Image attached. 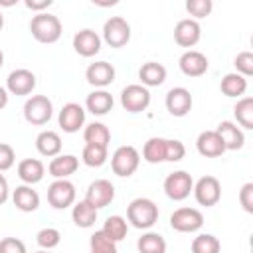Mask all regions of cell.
<instances>
[{
    "instance_id": "e0dca14e",
    "label": "cell",
    "mask_w": 253,
    "mask_h": 253,
    "mask_svg": "<svg viewBox=\"0 0 253 253\" xmlns=\"http://www.w3.org/2000/svg\"><path fill=\"white\" fill-rule=\"evenodd\" d=\"M73 49L81 55V57H93L101 51V38L97 32L85 28V30H79L75 36H73Z\"/></svg>"
},
{
    "instance_id": "d590c367",
    "label": "cell",
    "mask_w": 253,
    "mask_h": 253,
    "mask_svg": "<svg viewBox=\"0 0 253 253\" xmlns=\"http://www.w3.org/2000/svg\"><path fill=\"white\" fill-rule=\"evenodd\" d=\"M89 253H119L117 251V243L111 241L101 229L95 231L89 239Z\"/></svg>"
},
{
    "instance_id": "8992f818",
    "label": "cell",
    "mask_w": 253,
    "mask_h": 253,
    "mask_svg": "<svg viewBox=\"0 0 253 253\" xmlns=\"http://www.w3.org/2000/svg\"><path fill=\"white\" fill-rule=\"evenodd\" d=\"M192 190H194V180L186 170H176L168 174L164 180V194L174 202L186 200L192 194Z\"/></svg>"
},
{
    "instance_id": "7a4b0ae2",
    "label": "cell",
    "mask_w": 253,
    "mask_h": 253,
    "mask_svg": "<svg viewBox=\"0 0 253 253\" xmlns=\"http://www.w3.org/2000/svg\"><path fill=\"white\" fill-rule=\"evenodd\" d=\"M30 32H32V36L40 43H55L61 38L63 26H61V22H59L57 16L47 14V12H40V14H36L32 18Z\"/></svg>"
},
{
    "instance_id": "9c48e42d",
    "label": "cell",
    "mask_w": 253,
    "mask_h": 253,
    "mask_svg": "<svg viewBox=\"0 0 253 253\" xmlns=\"http://www.w3.org/2000/svg\"><path fill=\"white\" fill-rule=\"evenodd\" d=\"M194 198L200 206L211 208L219 202L221 198V184L215 176H202L196 184H194Z\"/></svg>"
},
{
    "instance_id": "f6af8a7d",
    "label": "cell",
    "mask_w": 253,
    "mask_h": 253,
    "mask_svg": "<svg viewBox=\"0 0 253 253\" xmlns=\"http://www.w3.org/2000/svg\"><path fill=\"white\" fill-rule=\"evenodd\" d=\"M8 196H10V188H8V180L4 178V174H0V206H2V204H6V200H8Z\"/></svg>"
},
{
    "instance_id": "7c38bea8",
    "label": "cell",
    "mask_w": 253,
    "mask_h": 253,
    "mask_svg": "<svg viewBox=\"0 0 253 253\" xmlns=\"http://www.w3.org/2000/svg\"><path fill=\"white\" fill-rule=\"evenodd\" d=\"M164 103H166V111L172 117H186L192 111L194 99H192V93L186 87H172L166 93Z\"/></svg>"
},
{
    "instance_id": "f1b7e54d",
    "label": "cell",
    "mask_w": 253,
    "mask_h": 253,
    "mask_svg": "<svg viewBox=\"0 0 253 253\" xmlns=\"http://www.w3.org/2000/svg\"><path fill=\"white\" fill-rule=\"evenodd\" d=\"M142 158L150 164H160L166 160V138L152 136L142 146Z\"/></svg>"
},
{
    "instance_id": "30bf717a",
    "label": "cell",
    "mask_w": 253,
    "mask_h": 253,
    "mask_svg": "<svg viewBox=\"0 0 253 253\" xmlns=\"http://www.w3.org/2000/svg\"><path fill=\"white\" fill-rule=\"evenodd\" d=\"M47 202L53 210H65L75 202V186L69 180H53L47 188Z\"/></svg>"
},
{
    "instance_id": "8d00e7d4",
    "label": "cell",
    "mask_w": 253,
    "mask_h": 253,
    "mask_svg": "<svg viewBox=\"0 0 253 253\" xmlns=\"http://www.w3.org/2000/svg\"><path fill=\"white\" fill-rule=\"evenodd\" d=\"M36 241H38V245H40L42 249L51 251L53 247L59 245V241H61V233H59L55 227H43V229L38 231Z\"/></svg>"
},
{
    "instance_id": "2e32d148",
    "label": "cell",
    "mask_w": 253,
    "mask_h": 253,
    "mask_svg": "<svg viewBox=\"0 0 253 253\" xmlns=\"http://www.w3.org/2000/svg\"><path fill=\"white\" fill-rule=\"evenodd\" d=\"M178 65L186 77H200L208 71V57L198 49H188L180 55Z\"/></svg>"
},
{
    "instance_id": "7dc6e473",
    "label": "cell",
    "mask_w": 253,
    "mask_h": 253,
    "mask_svg": "<svg viewBox=\"0 0 253 253\" xmlns=\"http://www.w3.org/2000/svg\"><path fill=\"white\" fill-rule=\"evenodd\" d=\"M4 65V53H2V49H0V67Z\"/></svg>"
},
{
    "instance_id": "ab89813d",
    "label": "cell",
    "mask_w": 253,
    "mask_h": 253,
    "mask_svg": "<svg viewBox=\"0 0 253 253\" xmlns=\"http://www.w3.org/2000/svg\"><path fill=\"white\" fill-rule=\"evenodd\" d=\"M186 156V146L184 142L176 138H166V160L168 162H180Z\"/></svg>"
},
{
    "instance_id": "5bb4252c",
    "label": "cell",
    "mask_w": 253,
    "mask_h": 253,
    "mask_svg": "<svg viewBox=\"0 0 253 253\" xmlns=\"http://www.w3.org/2000/svg\"><path fill=\"white\" fill-rule=\"evenodd\" d=\"M202 38V26L194 18H184L174 26V40L182 47H194Z\"/></svg>"
},
{
    "instance_id": "f35d334b",
    "label": "cell",
    "mask_w": 253,
    "mask_h": 253,
    "mask_svg": "<svg viewBox=\"0 0 253 253\" xmlns=\"http://www.w3.org/2000/svg\"><path fill=\"white\" fill-rule=\"evenodd\" d=\"M233 63H235V69H237L235 73L243 75L245 79L249 75H253V53L251 51H239Z\"/></svg>"
},
{
    "instance_id": "4dcf8cb0",
    "label": "cell",
    "mask_w": 253,
    "mask_h": 253,
    "mask_svg": "<svg viewBox=\"0 0 253 253\" xmlns=\"http://www.w3.org/2000/svg\"><path fill=\"white\" fill-rule=\"evenodd\" d=\"M138 253H166V239L156 231H146L136 241Z\"/></svg>"
},
{
    "instance_id": "484cf974",
    "label": "cell",
    "mask_w": 253,
    "mask_h": 253,
    "mask_svg": "<svg viewBox=\"0 0 253 253\" xmlns=\"http://www.w3.org/2000/svg\"><path fill=\"white\" fill-rule=\"evenodd\" d=\"M36 148L42 156L53 158L61 152V136L55 130H42L36 136Z\"/></svg>"
},
{
    "instance_id": "7402d4cb",
    "label": "cell",
    "mask_w": 253,
    "mask_h": 253,
    "mask_svg": "<svg viewBox=\"0 0 253 253\" xmlns=\"http://www.w3.org/2000/svg\"><path fill=\"white\" fill-rule=\"evenodd\" d=\"M12 202H14V206H16L20 211L30 213V211H36V210L40 208V194H38L32 186L22 184V186H18V188L12 192Z\"/></svg>"
},
{
    "instance_id": "b9f144b4",
    "label": "cell",
    "mask_w": 253,
    "mask_h": 253,
    "mask_svg": "<svg viewBox=\"0 0 253 253\" xmlns=\"http://www.w3.org/2000/svg\"><path fill=\"white\" fill-rule=\"evenodd\" d=\"M0 253H28L26 245L18 237H4L0 239Z\"/></svg>"
},
{
    "instance_id": "277c9868",
    "label": "cell",
    "mask_w": 253,
    "mask_h": 253,
    "mask_svg": "<svg viewBox=\"0 0 253 253\" xmlns=\"http://www.w3.org/2000/svg\"><path fill=\"white\" fill-rule=\"evenodd\" d=\"M53 115V105L45 95H32L26 103H24V119L30 125H45L49 123Z\"/></svg>"
},
{
    "instance_id": "f546056e",
    "label": "cell",
    "mask_w": 253,
    "mask_h": 253,
    "mask_svg": "<svg viewBox=\"0 0 253 253\" xmlns=\"http://www.w3.org/2000/svg\"><path fill=\"white\" fill-rule=\"evenodd\" d=\"M101 231H103L111 241L119 243V241H123V239L126 237L128 221H126L123 215H109V217L105 219V225H103Z\"/></svg>"
},
{
    "instance_id": "5b68a950",
    "label": "cell",
    "mask_w": 253,
    "mask_h": 253,
    "mask_svg": "<svg viewBox=\"0 0 253 253\" xmlns=\"http://www.w3.org/2000/svg\"><path fill=\"white\" fill-rule=\"evenodd\" d=\"M103 40L111 47H125L130 40V24L123 16H111L103 24Z\"/></svg>"
},
{
    "instance_id": "d4e9b609",
    "label": "cell",
    "mask_w": 253,
    "mask_h": 253,
    "mask_svg": "<svg viewBox=\"0 0 253 253\" xmlns=\"http://www.w3.org/2000/svg\"><path fill=\"white\" fill-rule=\"evenodd\" d=\"M113 105H115L113 95H111L109 91H105V89H95V91L89 93L87 99H85V109H87L89 113L97 115V117L107 115V113L113 109Z\"/></svg>"
},
{
    "instance_id": "ffe728a7",
    "label": "cell",
    "mask_w": 253,
    "mask_h": 253,
    "mask_svg": "<svg viewBox=\"0 0 253 253\" xmlns=\"http://www.w3.org/2000/svg\"><path fill=\"white\" fill-rule=\"evenodd\" d=\"M196 148L202 156L206 158H217L225 152V146L219 138V134L215 130H204L198 134V140H196Z\"/></svg>"
},
{
    "instance_id": "ee69618b",
    "label": "cell",
    "mask_w": 253,
    "mask_h": 253,
    "mask_svg": "<svg viewBox=\"0 0 253 253\" xmlns=\"http://www.w3.org/2000/svg\"><path fill=\"white\" fill-rule=\"evenodd\" d=\"M24 4H26V8H30V10H36V12L40 14V10H45V8H49V6H51V0H40V2H34V0H26Z\"/></svg>"
},
{
    "instance_id": "9a60e30c",
    "label": "cell",
    "mask_w": 253,
    "mask_h": 253,
    "mask_svg": "<svg viewBox=\"0 0 253 253\" xmlns=\"http://www.w3.org/2000/svg\"><path fill=\"white\" fill-rule=\"evenodd\" d=\"M36 89V75L30 69H14L6 79V91L10 95H30Z\"/></svg>"
},
{
    "instance_id": "6da1fadb",
    "label": "cell",
    "mask_w": 253,
    "mask_h": 253,
    "mask_svg": "<svg viewBox=\"0 0 253 253\" xmlns=\"http://www.w3.org/2000/svg\"><path fill=\"white\" fill-rule=\"evenodd\" d=\"M126 221L136 229H150L158 221V206L150 198H134L126 208Z\"/></svg>"
},
{
    "instance_id": "8fae6325",
    "label": "cell",
    "mask_w": 253,
    "mask_h": 253,
    "mask_svg": "<svg viewBox=\"0 0 253 253\" xmlns=\"http://www.w3.org/2000/svg\"><path fill=\"white\" fill-rule=\"evenodd\" d=\"M113 200H115V186L111 184V180H105V178L93 180L85 192V202L91 204L95 210L107 208Z\"/></svg>"
},
{
    "instance_id": "74e56055",
    "label": "cell",
    "mask_w": 253,
    "mask_h": 253,
    "mask_svg": "<svg viewBox=\"0 0 253 253\" xmlns=\"http://www.w3.org/2000/svg\"><path fill=\"white\" fill-rule=\"evenodd\" d=\"M211 8H213V2L211 0H188L186 2V10H188L190 16H194V20L210 16L211 14Z\"/></svg>"
},
{
    "instance_id": "7bdbcfd3",
    "label": "cell",
    "mask_w": 253,
    "mask_h": 253,
    "mask_svg": "<svg viewBox=\"0 0 253 253\" xmlns=\"http://www.w3.org/2000/svg\"><path fill=\"white\" fill-rule=\"evenodd\" d=\"M239 202L247 213H253V182H247L239 190Z\"/></svg>"
},
{
    "instance_id": "83f0119b",
    "label": "cell",
    "mask_w": 253,
    "mask_h": 253,
    "mask_svg": "<svg viewBox=\"0 0 253 253\" xmlns=\"http://www.w3.org/2000/svg\"><path fill=\"white\" fill-rule=\"evenodd\" d=\"M83 138H85V144H95V146L107 148L109 146V140H111V130H109L107 125L95 121V123H91V125L85 126Z\"/></svg>"
},
{
    "instance_id": "44dd1931",
    "label": "cell",
    "mask_w": 253,
    "mask_h": 253,
    "mask_svg": "<svg viewBox=\"0 0 253 253\" xmlns=\"http://www.w3.org/2000/svg\"><path fill=\"white\" fill-rule=\"evenodd\" d=\"M79 168V158L73 154H57L51 158L47 172L55 178V180H67L71 174H75Z\"/></svg>"
},
{
    "instance_id": "d6a6232c",
    "label": "cell",
    "mask_w": 253,
    "mask_h": 253,
    "mask_svg": "<svg viewBox=\"0 0 253 253\" xmlns=\"http://www.w3.org/2000/svg\"><path fill=\"white\" fill-rule=\"evenodd\" d=\"M233 115L243 128H253V99L251 97L239 99L237 105L233 107Z\"/></svg>"
},
{
    "instance_id": "d6986e66",
    "label": "cell",
    "mask_w": 253,
    "mask_h": 253,
    "mask_svg": "<svg viewBox=\"0 0 253 253\" xmlns=\"http://www.w3.org/2000/svg\"><path fill=\"white\" fill-rule=\"evenodd\" d=\"M215 132L219 134L225 150H239L245 144V134L233 121H221L215 128Z\"/></svg>"
},
{
    "instance_id": "c3c4849f",
    "label": "cell",
    "mask_w": 253,
    "mask_h": 253,
    "mask_svg": "<svg viewBox=\"0 0 253 253\" xmlns=\"http://www.w3.org/2000/svg\"><path fill=\"white\" fill-rule=\"evenodd\" d=\"M2 26H4V16H2V12H0V30H2Z\"/></svg>"
},
{
    "instance_id": "4316f807",
    "label": "cell",
    "mask_w": 253,
    "mask_h": 253,
    "mask_svg": "<svg viewBox=\"0 0 253 253\" xmlns=\"http://www.w3.org/2000/svg\"><path fill=\"white\" fill-rule=\"evenodd\" d=\"M97 211H99V210H95L91 204H87L85 200H81V202H77V204L73 206V210H71V219H73V223H75L77 227L87 229V227H93V225H95V221H97Z\"/></svg>"
},
{
    "instance_id": "ac0fdd59",
    "label": "cell",
    "mask_w": 253,
    "mask_h": 253,
    "mask_svg": "<svg viewBox=\"0 0 253 253\" xmlns=\"http://www.w3.org/2000/svg\"><path fill=\"white\" fill-rule=\"evenodd\" d=\"M85 79L89 85H93L97 89H105L107 85H111L115 81V67L109 61L89 63V67L85 71Z\"/></svg>"
},
{
    "instance_id": "836d02e7",
    "label": "cell",
    "mask_w": 253,
    "mask_h": 253,
    "mask_svg": "<svg viewBox=\"0 0 253 253\" xmlns=\"http://www.w3.org/2000/svg\"><path fill=\"white\" fill-rule=\"evenodd\" d=\"M221 243L211 233H200L192 241V253H219Z\"/></svg>"
},
{
    "instance_id": "1f68e13d",
    "label": "cell",
    "mask_w": 253,
    "mask_h": 253,
    "mask_svg": "<svg viewBox=\"0 0 253 253\" xmlns=\"http://www.w3.org/2000/svg\"><path fill=\"white\" fill-rule=\"evenodd\" d=\"M219 89L225 97H241L247 91V79L239 73H227V75H223Z\"/></svg>"
},
{
    "instance_id": "e575fe53",
    "label": "cell",
    "mask_w": 253,
    "mask_h": 253,
    "mask_svg": "<svg viewBox=\"0 0 253 253\" xmlns=\"http://www.w3.org/2000/svg\"><path fill=\"white\" fill-rule=\"evenodd\" d=\"M107 148L103 146H95V144H85L83 146V152H81V160L91 166V168H99L107 162Z\"/></svg>"
},
{
    "instance_id": "681fc988",
    "label": "cell",
    "mask_w": 253,
    "mask_h": 253,
    "mask_svg": "<svg viewBox=\"0 0 253 253\" xmlns=\"http://www.w3.org/2000/svg\"><path fill=\"white\" fill-rule=\"evenodd\" d=\"M36 253H51V251H45V249H40V251H36Z\"/></svg>"
},
{
    "instance_id": "52a82bcc",
    "label": "cell",
    "mask_w": 253,
    "mask_h": 253,
    "mask_svg": "<svg viewBox=\"0 0 253 253\" xmlns=\"http://www.w3.org/2000/svg\"><path fill=\"white\" fill-rule=\"evenodd\" d=\"M170 225L172 229L180 233H194L202 229L204 225V213L196 208H178L170 215Z\"/></svg>"
},
{
    "instance_id": "603a6c76",
    "label": "cell",
    "mask_w": 253,
    "mask_h": 253,
    "mask_svg": "<svg viewBox=\"0 0 253 253\" xmlns=\"http://www.w3.org/2000/svg\"><path fill=\"white\" fill-rule=\"evenodd\" d=\"M138 79H140V85H144L146 89L160 87L166 81V67L158 61H146L138 69Z\"/></svg>"
},
{
    "instance_id": "cb8c5ba5",
    "label": "cell",
    "mask_w": 253,
    "mask_h": 253,
    "mask_svg": "<svg viewBox=\"0 0 253 253\" xmlns=\"http://www.w3.org/2000/svg\"><path fill=\"white\" fill-rule=\"evenodd\" d=\"M43 174H45V166H43V162L38 160V158H24V160L18 164V178H20L24 184H28V186L42 182Z\"/></svg>"
},
{
    "instance_id": "3957f363",
    "label": "cell",
    "mask_w": 253,
    "mask_h": 253,
    "mask_svg": "<svg viewBox=\"0 0 253 253\" xmlns=\"http://www.w3.org/2000/svg\"><path fill=\"white\" fill-rule=\"evenodd\" d=\"M138 164H140V154H138V150H136L134 146H130V144L119 146V148L113 152V156H111V168H113V172H115L117 176H121V178L132 176V174L136 172Z\"/></svg>"
},
{
    "instance_id": "bcb514c9",
    "label": "cell",
    "mask_w": 253,
    "mask_h": 253,
    "mask_svg": "<svg viewBox=\"0 0 253 253\" xmlns=\"http://www.w3.org/2000/svg\"><path fill=\"white\" fill-rule=\"evenodd\" d=\"M8 97H10V95H8V91H6V89L0 85V111H2V109L8 105Z\"/></svg>"
},
{
    "instance_id": "60d3db41",
    "label": "cell",
    "mask_w": 253,
    "mask_h": 253,
    "mask_svg": "<svg viewBox=\"0 0 253 253\" xmlns=\"http://www.w3.org/2000/svg\"><path fill=\"white\" fill-rule=\"evenodd\" d=\"M14 162H16L14 148L10 144H6V142H0V172L10 170L14 166Z\"/></svg>"
},
{
    "instance_id": "ba28073f",
    "label": "cell",
    "mask_w": 253,
    "mask_h": 253,
    "mask_svg": "<svg viewBox=\"0 0 253 253\" xmlns=\"http://www.w3.org/2000/svg\"><path fill=\"white\" fill-rule=\"evenodd\" d=\"M121 105L128 113H142L150 105V91L144 85L132 83L121 91Z\"/></svg>"
},
{
    "instance_id": "4fadbf2b",
    "label": "cell",
    "mask_w": 253,
    "mask_h": 253,
    "mask_svg": "<svg viewBox=\"0 0 253 253\" xmlns=\"http://www.w3.org/2000/svg\"><path fill=\"white\" fill-rule=\"evenodd\" d=\"M59 126L63 132H77L83 125H85V109L79 105V103H65L59 111Z\"/></svg>"
}]
</instances>
